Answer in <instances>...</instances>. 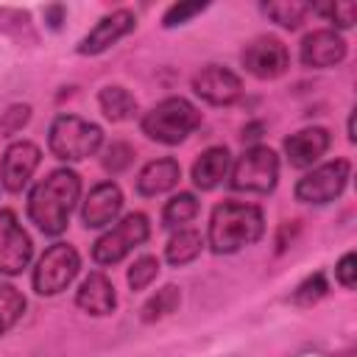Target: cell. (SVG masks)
<instances>
[{
  "label": "cell",
  "mask_w": 357,
  "mask_h": 357,
  "mask_svg": "<svg viewBox=\"0 0 357 357\" xmlns=\"http://www.w3.org/2000/svg\"><path fill=\"white\" fill-rule=\"evenodd\" d=\"M335 279H337L346 290H354V284H357V257H354V251H346V254L337 259V265H335Z\"/></svg>",
  "instance_id": "obj_32"
},
{
  "label": "cell",
  "mask_w": 357,
  "mask_h": 357,
  "mask_svg": "<svg viewBox=\"0 0 357 357\" xmlns=\"http://www.w3.org/2000/svg\"><path fill=\"white\" fill-rule=\"evenodd\" d=\"M156 276H159V259H156L153 254H142V257H137V259L131 262V268H128V273H126V282H128V287H131L134 293H139V290H145Z\"/></svg>",
  "instance_id": "obj_27"
},
{
  "label": "cell",
  "mask_w": 357,
  "mask_h": 357,
  "mask_svg": "<svg viewBox=\"0 0 357 357\" xmlns=\"http://www.w3.org/2000/svg\"><path fill=\"white\" fill-rule=\"evenodd\" d=\"M151 237V223L148 215L142 212H128L120 218L109 231H103L95 245H92V259L95 265H117L123 262L134 248H139Z\"/></svg>",
  "instance_id": "obj_6"
},
{
  "label": "cell",
  "mask_w": 357,
  "mask_h": 357,
  "mask_svg": "<svg viewBox=\"0 0 357 357\" xmlns=\"http://www.w3.org/2000/svg\"><path fill=\"white\" fill-rule=\"evenodd\" d=\"M28 120H31V106L28 103H11L0 114V134L3 137H14L28 126Z\"/></svg>",
  "instance_id": "obj_30"
},
{
  "label": "cell",
  "mask_w": 357,
  "mask_h": 357,
  "mask_svg": "<svg viewBox=\"0 0 357 357\" xmlns=\"http://www.w3.org/2000/svg\"><path fill=\"white\" fill-rule=\"evenodd\" d=\"M103 128L78 114H59L47 131V148L61 162H81L100 151Z\"/></svg>",
  "instance_id": "obj_4"
},
{
  "label": "cell",
  "mask_w": 357,
  "mask_h": 357,
  "mask_svg": "<svg viewBox=\"0 0 357 357\" xmlns=\"http://www.w3.org/2000/svg\"><path fill=\"white\" fill-rule=\"evenodd\" d=\"M181 178V167L173 156H162V159H151L148 165H142V170L137 173V192L145 198L170 192Z\"/></svg>",
  "instance_id": "obj_18"
},
{
  "label": "cell",
  "mask_w": 357,
  "mask_h": 357,
  "mask_svg": "<svg viewBox=\"0 0 357 357\" xmlns=\"http://www.w3.org/2000/svg\"><path fill=\"white\" fill-rule=\"evenodd\" d=\"M201 251H204V237L195 229H178L165 245V259L173 268H181V265H190L192 259H198Z\"/></svg>",
  "instance_id": "obj_21"
},
{
  "label": "cell",
  "mask_w": 357,
  "mask_h": 357,
  "mask_svg": "<svg viewBox=\"0 0 357 357\" xmlns=\"http://www.w3.org/2000/svg\"><path fill=\"white\" fill-rule=\"evenodd\" d=\"M206 6H209V3H173V6L165 11L162 25H165V28L184 25V22H190L192 17H198L201 11H206Z\"/></svg>",
  "instance_id": "obj_31"
},
{
  "label": "cell",
  "mask_w": 357,
  "mask_h": 357,
  "mask_svg": "<svg viewBox=\"0 0 357 357\" xmlns=\"http://www.w3.org/2000/svg\"><path fill=\"white\" fill-rule=\"evenodd\" d=\"M346 128H349V142H354V139H357V134H354V114H349V123H346Z\"/></svg>",
  "instance_id": "obj_35"
},
{
  "label": "cell",
  "mask_w": 357,
  "mask_h": 357,
  "mask_svg": "<svg viewBox=\"0 0 357 357\" xmlns=\"http://www.w3.org/2000/svg\"><path fill=\"white\" fill-rule=\"evenodd\" d=\"M351 176V162L349 159H332L324 162L318 167H312L310 173H304L296 181V201L301 204H312V206H326L335 198L343 195L346 184Z\"/></svg>",
  "instance_id": "obj_7"
},
{
  "label": "cell",
  "mask_w": 357,
  "mask_h": 357,
  "mask_svg": "<svg viewBox=\"0 0 357 357\" xmlns=\"http://www.w3.org/2000/svg\"><path fill=\"white\" fill-rule=\"evenodd\" d=\"M259 131H262V123L245 126V128H243V142H245V139H257V137H259Z\"/></svg>",
  "instance_id": "obj_34"
},
{
  "label": "cell",
  "mask_w": 357,
  "mask_h": 357,
  "mask_svg": "<svg viewBox=\"0 0 357 357\" xmlns=\"http://www.w3.org/2000/svg\"><path fill=\"white\" fill-rule=\"evenodd\" d=\"M332 145V134L324 128V126H310V128H301L296 134H290L284 139V156L290 162V167H312Z\"/></svg>",
  "instance_id": "obj_16"
},
{
  "label": "cell",
  "mask_w": 357,
  "mask_h": 357,
  "mask_svg": "<svg viewBox=\"0 0 357 357\" xmlns=\"http://www.w3.org/2000/svg\"><path fill=\"white\" fill-rule=\"evenodd\" d=\"M25 296L14 287V284H8V282H0V335H6L20 318H22V312H25Z\"/></svg>",
  "instance_id": "obj_25"
},
{
  "label": "cell",
  "mask_w": 357,
  "mask_h": 357,
  "mask_svg": "<svg viewBox=\"0 0 357 357\" xmlns=\"http://www.w3.org/2000/svg\"><path fill=\"white\" fill-rule=\"evenodd\" d=\"M98 106H100L103 117L112 123H123V120H131L137 114V98L120 84L103 86L98 92Z\"/></svg>",
  "instance_id": "obj_20"
},
{
  "label": "cell",
  "mask_w": 357,
  "mask_h": 357,
  "mask_svg": "<svg viewBox=\"0 0 357 357\" xmlns=\"http://www.w3.org/2000/svg\"><path fill=\"white\" fill-rule=\"evenodd\" d=\"M346 39L332 31V28H318V31H310L304 39H301V47H298V59L304 67L310 70H326V67H335L346 59Z\"/></svg>",
  "instance_id": "obj_14"
},
{
  "label": "cell",
  "mask_w": 357,
  "mask_h": 357,
  "mask_svg": "<svg viewBox=\"0 0 357 357\" xmlns=\"http://www.w3.org/2000/svg\"><path fill=\"white\" fill-rule=\"evenodd\" d=\"M326 290H329L326 276L318 271V273L307 276V279H304V282L290 293V301H293L296 307H312V304H318V301L326 296Z\"/></svg>",
  "instance_id": "obj_28"
},
{
  "label": "cell",
  "mask_w": 357,
  "mask_h": 357,
  "mask_svg": "<svg viewBox=\"0 0 357 357\" xmlns=\"http://www.w3.org/2000/svg\"><path fill=\"white\" fill-rule=\"evenodd\" d=\"M134 28H137L134 11L117 8V11L106 14V17H100V20L95 22V28L75 45V50H78V56H100V53H106L112 45H117L123 36H128Z\"/></svg>",
  "instance_id": "obj_12"
},
{
  "label": "cell",
  "mask_w": 357,
  "mask_h": 357,
  "mask_svg": "<svg viewBox=\"0 0 357 357\" xmlns=\"http://www.w3.org/2000/svg\"><path fill=\"white\" fill-rule=\"evenodd\" d=\"M39 162H42V151L36 142H31V139L11 142L3 153V162H0V184L8 192H20L31 181V176L36 173Z\"/></svg>",
  "instance_id": "obj_13"
},
{
  "label": "cell",
  "mask_w": 357,
  "mask_h": 357,
  "mask_svg": "<svg viewBox=\"0 0 357 357\" xmlns=\"http://www.w3.org/2000/svg\"><path fill=\"white\" fill-rule=\"evenodd\" d=\"M131 162H134V148H131L128 142H123V139H114L112 145H106V151H103V156H100L103 170L112 173V176L123 173Z\"/></svg>",
  "instance_id": "obj_29"
},
{
  "label": "cell",
  "mask_w": 357,
  "mask_h": 357,
  "mask_svg": "<svg viewBox=\"0 0 357 357\" xmlns=\"http://www.w3.org/2000/svg\"><path fill=\"white\" fill-rule=\"evenodd\" d=\"M120 209H123V190L114 181H100L89 190L81 206V220L86 229H103L117 220Z\"/></svg>",
  "instance_id": "obj_15"
},
{
  "label": "cell",
  "mask_w": 357,
  "mask_h": 357,
  "mask_svg": "<svg viewBox=\"0 0 357 357\" xmlns=\"http://www.w3.org/2000/svg\"><path fill=\"white\" fill-rule=\"evenodd\" d=\"M240 61H243L245 73H251L254 78H259V81H273V78H279V75L287 73V67H290V53H287V45H284L279 36L262 33V36H254V39L243 47Z\"/></svg>",
  "instance_id": "obj_9"
},
{
  "label": "cell",
  "mask_w": 357,
  "mask_h": 357,
  "mask_svg": "<svg viewBox=\"0 0 357 357\" xmlns=\"http://www.w3.org/2000/svg\"><path fill=\"white\" fill-rule=\"evenodd\" d=\"M78 198H81V176L70 167H56L31 190L28 218L42 234L59 237L67 229Z\"/></svg>",
  "instance_id": "obj_1"
},
{
  "label": "cell",
  "mask_w": 357,
  "mask_h": 357,
  "mask_svg": "<svg viewBox=\"0 0 357 357\" xmlns=\"http://www.w3.org/2000/svg\"><path fill=\"white\" fill-rule=\"evenodd\" d=\"M229 167H231V156H229V148L226 145H212L206 148L195 162H192V170H190V178L198 190L209 192L215 190L226 176H229Z\"/></svg>",
  "instance_id": "obj_19"
},
{
  "label": "cell",
  "mask_w": 357,
  "mask_h": 357,
  "mask_svg": "<svg viewBox=\"0 0 357 357\" xmlns=\"http://www.w3.org/2000/svg\"><path fill=\"white\" fill-rule=\"evenodd\" d=\"M192 92L209 106H231L243 95V81L229 67L206 64L192 75Z\"/></svg>",
  "instance_id": "obj_11"
},
{
  "label": "cell",
  "mask_w": 357,
  "mask_h": 357,
  "mask_svg": "<svg viewBox=\"0 0 357 357\" xmlns=\"http://www.w3.org/2000/svg\"><path fill=\"white\" fill-rule=\"evenodd\" d=\"M312 14H321L326 17L335 28H354V20H357V6L351 0H335V3H312L310 6ZM332 28V31H335Z\"/></svg>",
  "instance_id": "obj_26"
},
{
  "label": "cell",
  "mask_w": 357,
  "mask_h": 357,
  "mask_svg": "<svg viewBox=\"0 0 357 357\" xmlns=\"http://www.w3.org/2000/svg\"><path fill=\"white\" fill-rule=\"evenodd\" d=\"M33 257V243L20 226L11 209H0V276H17L28 268Z\"/></svg>",
  "instance_id": "obj_10"
},
{
  "label": "cell",
  "mask_w": 357,
  "mask_h": 357,
  "mask_svg": "<svg viewBox=\"0 0 357 357\" xmlns=\"http://www.w3.org/2000/svg\"><path fill=\"white\" fill-rule=\"evenodd\" d=\"M75 307L84 310L86 315H95V318L112 315L114 307H117V293H114L112 279L103 271L86 273L84 282L75 290Z\"/></svg>",
  "instance_id": "obj_17"
},
{
  "label": "cell",
  "mask_w": 357,
  "mask_h": 357,
  "mask_svg": "<svg viewBox=\"0 0 357 357\" xmlns=\"http://www.w3.org/2000/svg\"><path fill=\"white\" fill-rule=\"evenodd\" d=\"M262 14L271 17L276 25H282L287 31H296L304 22V17L310 14V6L296 3V0H276V3H262Z\"/></svg>",
  "instance_id": "obj_24"
},
{
  "label": "cell",
  "mask_w": 357,
  "mask_h": 357,
  "mask_svg": "<svg viewBox=\"0 0 357 357\" xmlns=\"http://www.w3.org/2000/svg\"><path fill=\"white\" fill-rule=\"evenodd\" d=\"M64 14H67L64 6H59V3H56V6H47V8H45V22H47V28L59 31L61 22H64Z\"/></svg>",
  "instance_id": "obj_33"
},
{
  "label": "cell",
  "mask_w": 357,
  "mask_h": 357,
  "mask_svg": "<svg viewBox=\"0 0 357 357\" xmlns=\"http://www.w3.org/2000/svg\"><path fill=\"white\" fill-rule=\"evenodd\" d=\"M201 126V112L181 95L159 100L139 120V128L148 139L159 145H178Z\"/></svg>",
  "instance_id": "obj_3"
},
{
  "label": "cell",
  "mask_w": 357,
  "mask_h": 357,
  "mask_svg": "<svg viewBox=\"0 0 357 357\" xmlns=\"http://www.w3.org/2000/svg\"><path fill=\"white\" fill-rule=\"evenodd\" d=\"M198 209H201V204L192 192H176L162 209V226L165 229H184L198 215Z\"/></svg>",
  "instance_id": "obj_23"
},
{
  "label": "cell",
  "mask_w": 357,
  "mask_h": 357,
  "mask_svg": "<svg viewBox=\"0 0 357 357\" xmlns=\"http://www.w3.org/2000/svg\"><path fill=\"white\" fill-rule=\"evenodd\" d=\"M81 271V257L70 243H53L33 268V290L39 296L64 293Z\"/></svg>",
  "instance_id": "obj_8"
},
{
  "label": "cell",
  "mask_w": 357,
  "mask_h": 357,
  "mask_svg": "<svg viewBox=\"0 0 357 357\" xmlns=\"http://www.w3.org/2000/svg\"><path fill=\"white\" fill-rule=\"evenodd\" d=\"M276 181H279V156H276V151L268 148V145H251L234 162L229 187L234 192L268 195V192H273Z\"/></svg>",
  "instance_id": "obj_5"
},
{
  "label": "cell",
  "mask_w": 357,
  "mask_h": 357,
  "mask_svg": "<svg viewBox=\"0 0 357 357\" xmlns=\"http://www.w3.org/2000/svg\"><path fill=\"white\" fill-rule=\"evenodd\" d=\"M265 234V218L257 204L223 201L209 215L206 243L215 254H237L245 245H254Z\"/></svg>",
  "instance_id": "obj_2"
},
{
  "label": "cell",
  "mask_w": 357,
  "mask_h": 357,
  "mask_svg": "<svg viewBox=\"0 0 357 357\" xmlns=\"http://www.w3.org/2000/svg\"><path fill=\"white\" fill-rule=\"evenodd\" d=\"M178 304H181V287L165 284V287H159V290L142 304L139 321H142V324H156V321L173 315V312L178 310Z\"/></svg>",
  "instance_id": "obj_22"
}]
</instances>
